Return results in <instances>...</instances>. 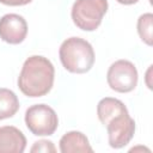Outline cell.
Returning a JSON list of instances; mask_svg holds the SVG:
<instances>
[{"label":"cell","instance_id":"6da1fadb","mask_svg":"<svg viewBox=\"0 0 153 153\" xmlns=\"http://www.w3.org/2000/svg\"><path fill=\"white\" fill-rule=\"evenodd\" d=\"M55 69L50 60L41 55L27 57L18 76V87L26 97L36 98L50 92L54 84Z\"/></svg>","mask_w":153,"mask_h":153},{"label":"cell","instance_id":"7a4b0ae2","mask_svg":"<svg viewBox=\"0 0 153 153\" xmlns=\"http://www.w3.org/2000/svg\"><path fill=\"white\" fill-rule=\"evenodd\" d=\"M59 56L62 66L71 73H86L94 63L92 45L80 37H69L63 41L59 50Z\"/></svg>","mask_w":153,"mask_h":153},{"label":"cell","instance_id":"3957f363","mask_svg":"<svg viewBox=\"0 0 153 153\" xmlns=\"http://www.w3.org/2000/svg\"><path fill=\"white\" fill-rule=\"evenodd\" d=\"M108 11V0H76L72 7L73 23L84 31H94Z\"/></svg>","mask_w":153,"mask_h":153},{"label":"cell","instance_id":"277c9868","mask_svg":"<svg viewBox=\"0 0 153 153\" xmlns=\"http://www.w3.org/2000/svg\"><path fill=\"white\" fill-rule=\"evenodd\" d=\"M25 124L36 136H49L55 133L59 118L53 108L47 104H35L25 111Z\"/></svg>","mask_w":153,"mask_h":153},{"label":"cell","instance_id":"5b68a950","mask_svg":"<svg viewBox=\"0 0 153 153\" xmlns=\"http://www.w3.org/2000/svg\"><path fill=\"white\" fill-rule=\"evenodd\" d=\"M137 69L128 60H117L108 69L106 80L111 90L127 93L133 91L137 85Z\"/></svg>","mask_w":153,"mask_h":153},{"label":"cell","instance_id":"8992f818","mask_svg":"<svg viewBox=\"0 0 153 153\" xmlns=\"http://www.w3.org/2000/svg\"><path fill=\"white\" fill-rule=\"evenodd\" d=\"M109 145L112 148H122L133 139L135 133V121L129 114L112 118L106 126Z\"/></svg>","mask_w":153,"mask_h":153},{"label":"cell","instance_id":"52a82bcc","mask_svg":"<svg viewBox=\"0 0 153 153\" xmlns=\"http://www.w3.org/2000/svg\"><path fill=\"white\" fill-rule=\"evenodd\" d=\"M27 35V24L24 17L8 13L0 18V38L10 44L22 43Z\"/></svg>","mask_w":153,"mask_h":153},{"label":"cell","instance_id":"ba28073f","mask_svg":"<svg viewBox=\"0 0 153 153\" xmlns=\"http://www.w3.org/2000/svg\"><path fill=\"white\" fill-rule=\"evenodd\" d=\"M26 137L22 130L13 126L0 127V153H23Z\"/></svg>","mask_w":153,"mask_h":153},{"label":"cell","instance_id":"9c48e42d","mask_svg":"<svg viewBox=\"0 0 153 153\" xmlns=\"http://www.w3.org/2000/svg\"><path fill=\"white\" fill-rule=\"evenodd\" d=\"M60 151L62 153H73V152H90L92 153L93 149L88 142V139L86 137L85 134L81 131L72 130L66 133L61 139H60Z\"/></svg>","mask_w":153,"mask_h":153},{"label":"cell","instance_id":"30bf717a","mask_svg":"<svg viewBox=\"0 0 153 153\" xmlns=\"http://www.w3.org/2000/svg\"><path fill=\"white\" fill-rule=\"evenodd\" d=\"M123 114H128V110H127L124 103L116 98L105 97V98L100 99L97 105L98 118L102 122V124H104V126H106L112 118H115L120 115H123Z\"/></svg>","mask_w":153,"mask_h":153},{"label":"cell","instance_id":"8fae6325","mask_svg":"<svg viewBox=\"0 0 153 153\" xmlns=\"http://www.w3.org/2000/svg\"><path fill=\"white\" fill-rule=\"evenodd\" d=\"M19 100L16 93L8 88L0 87V120H6L17 114Z\"/></svg>","mask_w":153,"mask_h":153},{"label":"cell","instance_id":"7c38bea8","mask_svg":"<svg viewBox=\"0 0 153 153\" xmlns=\"http://www.w3.org/2000/svg\"><path fill=\"white\" fill-rule=\"evenodd\" d=\"M137 32L142 42H145L147 45L153 44V14L152 13H145L141 14L137 19Z\"/></svg>","mask_w":153,"mask_h":153},{"label":"cell","instance_id":"4fadbf2b","mask_svg":"<svg viewBox=\"0 0 153 153\" xmlns=\"http://www.w3.org/2000/svg\"><path fill=\"white\" fill-rule=\"evenodd\" d=\"M32 153L33 152H56V148L51 141L48 140H39L33 143V146L30 149Z\"/></svg>","mask_w":153,"mask_h":153},{"label":"cell","instance_id":"5bb4252c","mask_svg":"<svg viewBox=\"0 0 153 153\" xmlns=\"http://www.w3.org/2000/svg\"><path fill=\"white\" fill-rule=\"evenodd\" d=\"M32 0H0L1 4L7 6H24L30 4Z\"/></svg>","mask_w":153,"mask_h":153},{"label":"cell","instance_id":"9a60e30c","mask_svg":"<svg viewBox=\"0 0 153 153\" xmlns=\"http://www.w3.org/2000/svg\"><path fill=\"white\" fill-rule=\"evenodd\" d=\"M116 1L122 5H133V4H136L139 0H116Z\"/></svg>","mask_w":153,"mask_h":153}]
</instances>
